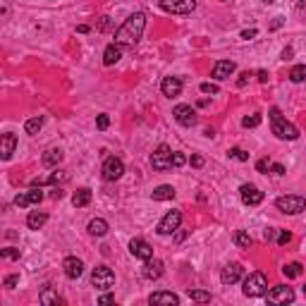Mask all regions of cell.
Masks as SVG:
<instances>
[{"label":"cell","mask_w":306,"mask_h":306,"mask_svg":"<svg viewBox=\"0 0 306 306\" xmlns=\"http://www.w3.org/2000/svg\"><path fill=\"white\" fill-rule=\"evenodd\" d=\"M76 31H79V34H89L91 29L86 27V24H79V27H76Z\"/></svg>","instance_id":"db71d44e"},{"label":"cell","mask_w":306,"mask_h":306,"mask_svg":"<svg viewBox=\"0 0 306 306\" xmlns=\"http://www.w3.org/2000/svg\"><path fill=\"white\" fill-rule=\"evenodd\" d=\"M256 34H258L256 29H244V31H242V39H244V41H251V39H254Z\"/></svg>","instance_id":"ee69618b"},{"label":"cell","mask_w":306,"mask_h":306,"mask_svg":"<svg viewBox=\"0 0 306 306\" xmlns=\"http://www.w3.org/2000/svg\"><path fill=\"white\" fill-rule=\"evenodd\" d=\"M275 206H278V211L287 213V216H297V213H301L306 208V199L297 194H287V196H280L275 201Z\"/></svg>","instance_id":"5b68a950"},{"label":"cell","mask_w":306,"mask_h":306,"mask_svg":"<svg viewBox=\"0 0 306 306\" xmlns=\"http://www.w3.org/2000/svg\"><path fill=\"white\" fill-rule=\"evenodd\" d=\"M46 223H48V213H43V211H31L29 218H27V227L29 230H41Z\"/></svg>","instance_id":"603a6c76"},{"label":"cell","mask_w":306,"mask_h":306,"mask_svg":"<svg viewBox=\"0 0 306 306\" xmlns=\"http://www.w3.org/2000/svg\"><path fill=\"white\" fill-rule=\"evenodd\" d=\"M41 201H43L41 187H34V189H29V192H22V194L14 196V206H20V208H27L31 203H41Z\"/></svg>","instance_id":"4fadbf2b"},{"label":"cell","mask_w":306,"mask_h":306,"mask_svg":"<svg viewBox=\"0 0 306 306\" xmlns=\"http://www.w3.org/2000/svg\"><path fill=\"white\" fill-rule=\"evenodd\" d=\"M282 24H285V20H282V17H275V22L271 24V29H280Z\"/></svg>","instance_id":"f907efd6"},{"label":"cell","mask_w":306,"mask_h":306,"mask_svg":"<svg viewBox=\"0 0 306 306\" xmlns=\"http://www.w3.org/2000/svg\"><path fill=\"white\" fill-rule=\"evenodd\" d=\"M144 278L146 280H158L160 275H163V261H158V258H148V261H144Z\"/></svg>","instance_id":"ac0fdd59"},{"label":"cell","mask_w":306,"mask_h":306,"mask_svg":"<svg viewBox=\"0 0 306 306\" xmlns=\"http://www.w3.org/2000/svg\"><path fill=\"white\" fill-rule=\"evenodd\" d=\"M239 196H242L244 206H258V203L263 201V192L256 184H242L239 187Z\"/></svg>","instance_id":"8fae6325"},{"label":"cell","mask_w":306,"mask_h":306,"mask_svg":"<svg viewBox=\"0 0 306 306\" xmlns=\"http://www.w3.org/2000/svg\"><path fill=\"white\" fill-rule=\"evenodd\" d=\"M91 285L96 287V290H101V292L110 290V287L115 285V273H112L108 265H96L93 273H91Z\"/></svg>","instance_id":"277c9868"},{"label":"cell","mask_w":306,"mask_h":306,"mask_svg":"<svg viewBox=\"0 0 306 306\" xmlns=\"http://www.w3.org/2000/svg\"><path fill=\"white\" fill-rule=\"evenodd\" d=\"M43 165L46 167H58L60 163H63V151L60 148H48V151L43 153Z\"/></svg>","instance_id":"cb8c5ba5"},{"label":"cell","mask_w":306,"mask_h":306,"mask_svg":"<svg viewBox=\"0 0 306 306\" xmlns=\"http://www.w3.org/2000/svg\"><path fill=\"white\" fill-rule=\"evenodd\" d=\"M182 225V213L180 211H167L165 216H163V220L158 223V227H156V232L158 235H173V232H177Z\"/></svg>","instance_id":"52a82bcc"},{"label":"cell","mask_w":306,"mask_h":306,"mask_svg":"<svg viewBox=\"0 0 306 306\" xmlns=\"http://www.w3.org/2000/svg\"><path fill=\"white\" fill-rule=\"evenodd\" d=\"M237 65L232 63V60H220V63H216V67H213V79H218V82H223V79H230V76L235 74Z\"/></svg>","instance_id":"e0dca14e"},{"label":"cell","mask_w":306,"mask_h":306,"mask_svg":"<svg viewBox=\"0 0 306 306\" xmlns=\"http://www.w3.org/2000/svg\"><path fill=\"white\" fill-rule=\"evenodd\" d=\"M70 180V175L65 173V170H55V173H50L48 177H41V180H34L31 182V187H43V184H63V182Z\"/></svg>","instance_id":"d6986e66"},{"label":"cell","mask_w":306,"mask_h":306,"mask_svg":"<svg viewBox=\"0 0 306 306\" xmlns=\"http://www.w3.org/2000/svg\"><path fill=\"white\" fill-rule=\"evenodd\" d=\"M144 29H146V14L144 12L129 14V17L122 22V27L115 31V43H120L122 48H134V46L139 43Z\"/></svg>","instance_id":"6da1fadb"},{"label":"cell","mask_w":306,"mask_h":306,"mask_svg":"<svg viewBox=\"0 0 306 306\" xmlns=\"http://www.w3.org/2000/svg\"><path fill=\"white\" fill-rule=\"evenodd\" d=\"M201 91H203V93H211V96H216V93H218V91H220V89H218V84L203 82V84H201Z\"/></svg>","instance_id":"ab89813d"},{"label":"cell","mask_w":306,"mask_h":306,"mask_svg":"<svg viewBox=\"0 0 306 306\" xmlns=\"http://www.w3.org/2000/svg\"><path fill=\"white\" fill-rule=\"evenodd\" d=\"M258 125H261V115H249V118L242 120V127H246V129L249 127H258Z\"/></svg>","instance_id":"d590c367"},{"label":"cell","mask_w":306,"mask_h":306,"mask_svg":"<svg viewBox=\"0 0 306 306\" xmlns=\"http://www.w3.org/2000/svg\"><path fill=\"white\" fill-rule=\"evenodd\" d=\"M180 0H158V5H160V10H165V12H170L173 14V10H175V5H177Z\"/></svg>","instance_id":"f35d334b"},{"label":"cell","mask_w":306,"mask_h":306,"mask_svg":"<svg viewBox=\"0 0 306 306\" xmlns=\"http://www.w3.org/2000/svg\"><path fill=\"white\" fill-rule=\"evenodd\" d=\"M129 254H132L134 258H139V261H148V258H153L151 244H148L146 239H139V237H134L132 242H129Z\"/></svg>","instance_id":"7c38bea8"},{"label":"cell","mask_w":306,"mask_h":306,"mask_svg":"<svg viewBox=\"0 0 306 306\" xmlns=\"http://www.w3.org/2000/svg\"><path fill=\"white\" fill-rule=\"evenodd\" d=\"M265 3H275V0H265Z\"/></svg>","instance_id":"9f6ffc18"},{"label":"cell","mask_w":306,"mask_h":306,"mask_svg":"<svg viewBox=\"0 0 306 306\" xmlns=\"http://www.w3.org/2000/svg\"><path fill=\"white\" fill-rule=\"evenodd\" d=\"M101 31H105V29H110V17H101Z\"/></svg>","instance_id":"c3c4849f"},{"label":"cell","mask_w":306,"mask_h":306,"mask_svg":"<svg viewBox=\"0 0 306 306\" xmlns=\"http://www.w3.org/2000/svg\"><path fill=\"white\" fill-rule=\"evenodd\" d=\"M290 55H292V48H285V50H282V60H290Z\"/></svg>","instance_id":"11a10c76"},{"label":"cell","mask_w":306,"mask_h":306,"mask_svg":"<svg viewBox=\"0 0 306 306\" xmlns=\"http://www.w3.org/2000/svg\"><path fill=\"white\" fill-rule=\"evenodd\" d=\"M63 268H65V275H67V278L76 280V278H82V273H84V261L76 256H67L63 261Z\"/></svg>","instance_id":"9a60e30c"},{"label":"cell","mask_w":306,"mask_h":306,"mask_svg":"<svg viewBox=\"0 0 306 306\" xmlns=\"http://www.w3.org/2000/svg\"><path fill=\"white\" fill-rule=\"evenodd\" d=\"M160 91H163V96L167 98H175L182 93V79L180 76H165L163 82H160Z\"/></svg>","instance_id":"2e32d148"},{"label":"cell","mask_w":306,"mask_h":306,"mask_svg":"<svg viewBox=\"0 0 306 306\" xmlns=\"http://www.w3.org/2000/svg\"><path fill=\"white\" fill-rule=\"evenodd\" d=\"M189 163H192V167H203V158H201V156H192Z\"/></svg>","instance_id":"bcb514c9"},{"label":"cell","mask_w":306,"mask_h":306,"mask_svg":"<svg viewBox=\"0 0 306 306\" xmlns=\"http://www.w3.org/2000/svg\"><path fill=\"white\" fill-rule=\"evenodd\" d=\"M290 79H292L294 84L306 82V65H297V67H292V72H290Z\"/></svg>","instance_id":"4dcf8cb0"},{"label":"cell","mask_w":306,"mask_h":306,"mask_svg":"<svg viewBox=\"0 0 306 306\" xmlns=\"http://www.w3.org/2000/svg\"><path fill=\"white\" fill-rule=\"evenodd\" d=\"M271 165H273V163L268 158H261L256 163V170H258V173H268V170H271Z\"/></svg>","instance_id":"60d3db41"},{"label":"cell","mask_w":306,"mask_h":306,"mask_svg":"<svg viewBox=\"0 0 306 306\" xmlns=\"http://www.w3.org/2000/svg\"><path fill=\"white\" fill-rule=\"evenodd\" d=\"M275 239H278L280 246H285V244L290 242V239H292V235H290L287 230H278V232H275Z\"/></svg>","instance_id":"8d00e7d4"},{"label":"cell","mask_w":306,"mask_h":306,"mask_svg":"<svg viewBox=\"0 0 306 306\" xmlns=\"http://www.w3.org/2000/svg\"><path fill=\"white\" fill-rule=\"evenodd\" d=\"M304 297H306V285H304Z\"/></svg>","instance_id":"6f0895ef"},{"label":"cell","mask_w":306,"mask_h":306,"mask_svg":"<svg viewBox=\"0 0 306 306\" xmlns=\"http://www.w3.org/2000/svg\"><path fill=\"white\" fill-rule=\"evenodd\" d=\"M235 244L237 246H242V249H249L251 246V237L244 232V230H237L235 232Z\"/></svg>","instance_id":"1f68e13d"},{"label":"cell","mask_w":306,"mask_h":306,"mask_svg":"<svg viewBox=\"0 0 306 306\" xmlns=\"http://www.w3.org/2000/svg\"><path fill=\"white\" fill-rule=\"evenodd\" d=\"M265 299L271 301V304H292L294 290L287 285H278V287H273L271 292H265Z\"/></svg>","instance_id":"30bf717a"},{"label":"cell","mask_w":306,"mask_h":306,"mask_svg":"<svg viewBox=\"0 0 306 306\" xmlns=\"http://www.w3.org/2000/svg\"><path fill=\"white\" fill-rule=\"evenodd\" d=\"M230 158L239 160V163H246V160H249V153L242 151V148H230Z\"/></svg>","instance_id":"e575fe53"},{"label":"cell","mask_w":306,"mask_h":306,"mask_svg":"<svg viewBox=\"0 0 306 306\" xmlns=\"http://www.w3.org/2000/svg\"><path fill=\"white\" fill-rule=\"evenodd\" d=\"M244 275V268L242 263H227L223 268V273H220V282L223 285H235V282H239Z\"/></svg>","instance_id":"5bb4252c"},{"label":"cell","mask_w":306,"mask_h":306,"mask_svg":"<svg viewBox=\"0 0 306 306\" xmlns=\"http://www.w3.org/2000/svg\"><path fill=\"white\" fill-rule=\"evenodd\" d=\"M103 180L105 182H118L122 175H125V163L120 158H115V156H110V158H105L103 163Z\"/></svg>","instance_id":"ba28073f"},{"label":"cell","mask_w":306,"mask_h":306,"mask_svg":"<svg viewBox=\"0 0 306 306\" xmlns=\"http://www.w3.org/2000/svg\"><path fill=\"white\" fill-rule=\"evenodd\" d=\"M98 301H101V304H112V301H115V297H112V294H103Z\"/></svg>","instance_id":"681fc988"},{"label":"cell","mask_w":306,"mask_h":306,"mask_svg":"<svg viewBox=\"0 0 306 306\" xmlns=\"http://www.w3.org/2000/svg\"><path fill=\"white\" fill-rule=\"evenodd\" d=\"M249 72H242V74H239V79H237V86H244V84L249 82Z\"/></svg>","instance_id":"7dc6e473"},{"label":"cell","mask_w":306,"mask_h":306,"mask_svg":"<svg viewBox=\"0 0 306 306\" xmlns=\"http://www.w3.org/2000/svg\"><path fill=\"white\" fill-rule=\"evenodd\" d=\"M282 273H285V278H299L301 275V263H287L285 268H282Z\"/></svg>","instance_id":"d6a6232c"},{"label":"cell","mask_w":306,"mask_h":306,"mask_svg":"<svg viewBox=\"0 0 306 306\" xmlns=\"http://www.w3.org/2000/svg\"><path fill=\"white\" fill-rule=\"evenodd\" d=\"M86 230H89V235H91V237H105L110 227H108V223H105L103 218H93Z\"/></svg>","instance_id":"d4e9b609"},{"label":"cell","mask_w":306,"mask_h":306,"mask_svg":"<svg viewBox=\"0 0 306 306\" xmlns=\"http://www.w3.org/2000/svg\"><path fill=\"white\" fill-rule=\"evenodd\" d=\"M14 148H17V137H14L12 132H7L5 137H3V146H0V156H3V160L12 158Z\"/></svg>","instance_id":"ffe728a7"},{"label":"cell","mask_w":306,"mask_h":306,"mask_svg":"<svg viewBox=\"0 0 306 306\" xmlns=\"http://www.w3.org/2000/svg\"><path fill=\"white\" fill-rule=\"evenodd\" d=\"M63 189H53V192H50V196H53V199H63Z\"/></svg>","instance_id":"f5cc1de1"},{"label":"cell","mask_w":306,"mask_h":306,"mask_svg":"<svg viewBox=\"0 0 306 306\" xmlns=\"http://www.w3.org/2000/svg\"><path fill=\"white\" fill-rule=\"evenodd\" d=\"M173 118L177 120V125H182V127H194L196 125V110L192 108V105H184V103H180V105H175L173 108Z\"/></svg>","instance_id":"9c48e42d"},{"label":"cell","mask_w":306,"mask_h":306,"mask_svg":"<svg viewBox=\"0 0 306 306\" xmlns=\"http://www.w3.org/2000/svg\"><path fill=\"white\" fill-rule=\"evenodd\" d=\"M0 256L5 258V261H17V258H20V249H14V246H7V249L0 251Z\"/></svg>","instance_id":"836d02e7"},{"label":"cell","mask_w":306,"mask_h":306,"mask_svg":"<svg viewBox=\"0 0 306 306\" xmlns=\"http://www.w3.org/2000/svg\"><path fill=\"white\" fill-rule=\"evenodd\" d=\"M184 163H187V156L180 151H173V167H182Z\"/></svg>","instance_id":"74e56055"},{"label":"cell","mask_w":306,"mask_h":306,"mask_svg":"<svg viewBox=\"0 0 306 306\" xmlns=\"http://www.w3.org/2000/svg\"><path fill=\"white\" fill-rule=\"evenodd\" d=\"M108 125H110V118H108V115H98V118H96V127H98V129H108Z\"/></svg>","instance_id":"b9f144b4"},{"label":"cell","mask_w":306,"mask_h":306,"mask_svg":"<svg viewBox=\"0 0 306 306\" xmlns=\"http://www.w3.org/2000/svg\"><path fill=\"white\" fill-rule=\"evenodd\" d=\"M258 82H261V84L268 82V72H265V70H258Z\"/></svg>","instance_id":"816d5d0a"},{"label":"cell","mask_w":306,"mask_h":306,"mask_svg":"<svg viewBox=\"0 0 306 306\" xmlns=\"http://www.w3.org/2000/svg\"><path fill=\"white\" fill-rule=\"evenodd\" d=\"M242 292H244V297H265V292H268V278L261 271L249 273V278L244 280Z\"/></svg>","instance_id":"3957f363"},{"label":"cell","mask_w":306,"mask_h":306,"mask_svg":"<svg viewBox=\"0 0 306 306\" xmlns=\"http://www.w3.org/2000/svg\"><path fill=\"white\" fill-rule=\"evenodd\" d=\"M120 58H122V46H120V43H110L103 53V65L105 67H110V65L118 63Z\"/></svg>","instance_id":"7402d4cb"},{"label":"cell","mask_w":306,"mask_h":306,"mask_svg":"<svg viewBox=\"0 0 306 306\" xmlns=\"http://www.w3.org/2000/svg\"><path fill=\"white\" fill-rule=\"evenodd\" d=\"M151 165H153V170H158V173H165V170L173 167V151H170L167 144H160V146L151 153Z\"/></svg>","instance_id":"8992f818"},{"label":"cell","mask_w":306,"mask_h":306,"mask_svg":"<svg viewBox=\"0 0 306 306\" xmlns=\"http://www.w3.org/2000/svg\"><path fill=\"white\" fill-rule=\"evenodd\" d=\"M223 3H227V0H223Z\"/></svg>","instance_id":"680465c9"},{"label":"cell","mask_w":306,"mask_h":306,"mask_svg":"<svg viewBox=\"0 0 306 306\" xmlns=\"http://www.w3.org/2000/svg\"><path fill=\"white\" fill-rule=\"evenodd\" d=\"M271 170H273V175H278V177L280 175H285V165H280V163H273Z\"/></svg>","instance_id":"f6af8a7d"},{"label":"cell","mask_w":306,"mask_h":306,"mask_svg":"<svg viewBox=\"0 0 306 306\" xmlns=\"http://www.w3.org/2000/svg\"><path fill=\"white\" fill-rule=\"evenodd\" d=\"M153 201H170V199H175V187H170V184H160V187L153 189Z\"/></svg>","instance_id":"484cf974"},{"label":"cell","mask_w":306,"mask_h":306,"mask_svg":"<svg viewBox=\"0 0 306 306\" xmlns=\"http://www.w3.org/2000/svg\"><path fill=\"white\" fill-rule=\"evenodd\" d=\"M17 282H20V275H7V278H5V287H7V290H14Z\"/></svg>","instance_id":"7bdbcfd3"},{"label":"cell","mask_w":306,"mask_h":306,"mask_svg":"<svg viewBox=\"0 0 306 306\" xmlns=\"http://www.w3.org/2000/svg\"><path fill=\"white\" fill-rule=\"evenodd\" d=\"M43 122H46L43 118H31V120H27V122H24V132H27V134H39V129L43 127Z\"/></svg>","instance_id":"f1b7e54d"},{"label":"cell","mask_w":306,"mask_h":306,"mask_svg":"<svg viewBox=\"0 0 306 306\" xmlns=\"http://www.w3.org/2000/svg\"><path fill=\"white\" fill-rule=\"evenodd\" d=\"M271 122H273V134L278 137V139L282 141H294L299 139V129L292 125V122H287L285 118H282V112H280V108H271Z\"/></svg>","instance_id":"7a4b0ae2"},{"label":"cell","mask_w":306,"mask_h":306,"mask_svg":"<svg viewBox=\"0 0 306 306\" xmlns=\"http://www.w3.org/2000/svg\"><path fill=\"white\" fill-rule=\"evenodd\" d=\"M148 304H167V306H175L180 304V297L173 292H153L148 297Z\"/></svg>","instance_id":"44dd1931"},{"label":"cell","mask_w":306,"mask_h":306,"mask_svg":"<svg viewBox=\"0 0 306 306\" xmlns=\"http://www.w3.org/2000/svg\"><path fill=\"white\" fill-rule=\"evenodd\" d=\"M39 301H41V304H63V299H60V297H58L55 292H53V290H50V285H46L43 287V292H41V297H39Z\"/></svg>","instance_id":"83f0119b"},{"label":"cell","mask_w":306,"mask_h":306,"mask_svg":"<svg viewBox=\"0 0 306 306\" xmlns=\"http://www.w3.org/2000/svg\"><path fill=\"white\" fill-rule=\"evenodd\" d=\"M189 299L199 301V304H208L211 301V292H206V290H189Z\"/></svg>","instance_id":"f546056e"},{"label":"cell","mask_w":306,"mask_h":306,"mask_svg":"<svg viewBox=\"0 0 306 306\" xmlns=\"http://www.w3.org/2000/svg\"><path fill=\"white\" fill-rule=\"evenodd\" d=\"M72 203H74L76 208H84V206H89V203H91V189H86V187L76 189L74 194H72Z\"/></svg>","instance_id":"4316f807"}]
</instances>
